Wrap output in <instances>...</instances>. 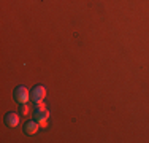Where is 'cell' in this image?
<instances>
[{
    "label": "cell",
    "instance_id": "6da1fadb",
    "mask_svg": "<svg viewBox=\"0 0 149 143\" xmlns=\"http://www.w3.org/2000/svg\"><path fill=\"white\" fill-rule=\"evenodd\" d=\"M13 97H15V102H17L19 105H22V103H29V100L32 99L29 89H27L26 86H17V88L15 89Z\"/></svg>",
    "mask_w": 149,
    "mask_h": 143
},
{
    "label": "cell",
    "instance_id": "7a4b0ae2",
    "mask_svg": "<svg viewBox=\"0 0 149 143\" xmlns=\"http://www.w3.org/2000/svg\"><path fill=\"white\" fill-rule=\"evenodd\" d=\"M46 95H48V89H46L43 84L35 86V88L32 89V92H30V97H32V100H33V102H40V100H45Z\"/></svg>",
    "mask_w": 149,
    "mask_h": 143
},
{
    "label": "cell",
    "instance_id": "3957f363",
    "mask_svg": "<svg viewBox=\"0 0 149 143\" xmlns=\"http://www.w3.org/2000/svg\"><path fill=\"white\" fill-rule=\"evenodd\" d=\"M19 121H21L19 114L15 113V111H10V113L5 114V124L8 127H11V129H16L17 126H19Z\"/></svg>",
    "mask_w": 149,
    "mask_h": 143
},
{
    "label": "cell",
    "instance_id": "277c9868",
    "mask_svg": "<svg viewBox=\"0 0 149 143\" xmlns=\"http://www.w3.org/2000/svg\"><path fill=\"white\" fill-rule=\"evenodd\" d=\"M40 124H38V121L37 119H33V121H27L26 124H24V132H26L27 135H35V134H38V130H40Z\"/></svg>",
    "mask_w": 149,
    "mask_h": 143
},
{
    "label": "cell",
    "instance_id": "5b68a950",
    "mask_svg": "<svg viewBox=\"0 0 149 143\" xmlns=\"http://www.w3.org/2000/svg\"><path fill=\"white\" fill-rule=\"evenodd\" d=\"M33 116L35 119H49V116H51V111H49V108H43V110H33Z\"/></svg>",
    "mask_w": 149,
    "mask_h": 143
},
{
    "label": "cell",
    "instance_id": "8992f818",
    "mask_svg": "<svg viewBox=\"0 0 149 143\" xmlns=\"http://www.w3.org/2000/svg\"><path fill=\"white\" fill-rule=\"evenodd\" d=\"M32 111H33V108H32L29 103H22V105H21V114H22V116H29Z\"/></svg>",
    "mask_w": 149,
    "mask_h": 143
},
{
    "label": "cell",
    "instance_id": "52a82bcc",
    "mask_svg": "<svg viewBox=\"0 0 149 143\" xmlns=\"http://www.w3.org/2000/svg\"><path fill=\"white\" fill-rule=\"evenodd\" d=\"M38 124H40V127L46 130V129L49 127V119H38Z\"/></svg>",
    "mask_w": 149,
    "mask_h": 143
}]
</instances>
